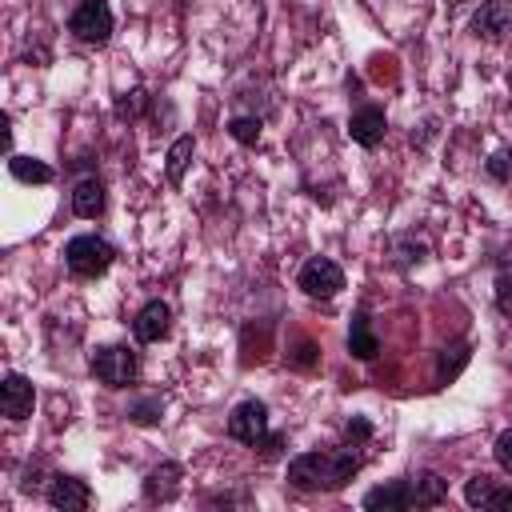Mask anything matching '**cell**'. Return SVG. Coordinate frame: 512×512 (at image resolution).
Returning <instances> with one entry per match:
<instances>
[{
    "mask_svg": "<svg viewBox=\"0 0 512 512\" xmlns=\"http://www.w3.org/2000/svg\"><path fill=\"white\" fill-rule=\"evenodd\" d=\"M360 472V456L352 444L328 452H300L288 460V484L300 492H336Z\"/></svg>",
    "mask_w": 512,
    "mask_h": 512,
    "instance_id": "obj_1",
    "label": "cell"
},
{
    "mask_svg": "<svg viewBox=\"0 0 512 512\" xmlns=\"http://www.w3.org/2000/svg\"><path fill=\"white\" fill-rule=\"evenodd\" d=\"M112 260H116V248H112L104 236L84 232V236H72V240L64 244V264H68L72 276H84V280L104 276V272L112 268Z\"/></svg>",
    "mask_w": 512,
    "mask_h": 512,
    "instance_id": "obj_2",
    "label": "cell"
},
{
    "mask_svg": "<svg viewBox=\"0 0 512 512\" xmlns=\"http://www.w3.org/2000/svg\"><path fill=\"white\" fill-rule=\"evenodd\" d=\"M88 364H92V376L108 388H128L140 376V356L128 344H104L92 352Z\"/></svg>",
    "mask_w": 512,
    "mask_h": 512,
    "instance_id": "obj_3",
    "label": "cell"
},
{
    "mask_svg": "<svg viewBox=\"0 0 512 512\" xmlns=\"http://www.w3.org/2000/svg\"><path fill=\"white\" fill-rule=\"evenodd\" d=\"M68 32L84 44H108L112 36V8L104 0H84L72 16H68Z\"/></svg>",
    "mask_w": 512,
    "mask_h": 512,
    "instance_id": "obj_4",
    "label": "cell"
},
{
    "mask_svg": "<svg viewBox=\"0 0 512 512\" xmlns=\"http://www.w3.org/2000/svg\"><path fill=\"white\" fill-rule=\"evenodd\" d=\"M296 284H300L304 296H312V300H332V296L344 288V272H340V264H332L328 256H312V260L300 268Z\"/></svg>",
    "mask_w": 512,
    "mask_h": 512,
    "instance_id": "obj_5",
    "label": "cell"
},
{
    "mask_svg": "<svg viewBox=\"0 0 512 512\" xmlns=\"http://www.w3.org/2000/svg\"><path fill=\"white\" fill-rule=\"evenodd\" d=\"M228 436L248 444V448H256L268 436V408L260 400H240L232 408V416H228Z\"/></svg>",
    "mask_w": 512,
    "mask_h": 512,
    "instance_id": "obj_6",
    "label": "cell"
},
{
    "mask_svg": "<svg viewBox=\"0 0 512 512\" xmlns=\"http://www.w3.org/2000/svg\"><path fill=\"white\" fill-rule=\"evenodd\" d=\"M0 408H4L8 420H28L32 408H36V388H32V380L20 376V372H8V376L0 380Z\"/></svg>",
    "mask_w": 512,
    "mask_h": 512,
    "instance_id": "obj_7",
    "label": "cell"
},
{
    "mask_svg": "<svg viewBox=\"0 0 512 512\" xmlns=\"http://www.w3.org/2000/svg\"><path fill=\"white\" fill-rule=\"evenodd\" d=\"M168 328H172V308H168L164 300H148V304L136 312V320H132V332H136L140 344H156V340H164Z\"/></svg>",
    "mask_w": 512,
    "mask_h": 512,
    "instance_id": "obj_8",
    "label": "cell"
},
{
    "mask_svg": "<svg viewBox=\"0 0 512 512\" xmlns=\"http://www.w3.org/2000/svg\"><path fill=\"white\" fill-rule=\"evenodd\" d=\"M48 504L60 512H84L92 504V488L80 476H52L48 484Z\"/></svg>",
    "mask_w": 512,
    "mask_h": 512,
    "instance_id": "obj_9",
    "label": "cell"
},
{
    "mask_svg": "<svg viewBox=\"0 0 512 512\" xmlns=\"http://www.w3.org/2000/svg\"><path fill=\"white\" fill-rule=\"evenodd\" d=\"M472 32L484 36V40H492V44H500V40L512 32V8H508L504 0L480 4V12L472 16Z\"/></svg>",
    "mask_w": 512,
    "mask_h": 512,
    "instance_id": "obj_10",
    "label": "cell"
},
{
    "mask_svg": "<svg viewBox=\"0 0 512 512\" xmlns=\"http://www.w3.org/2000/svg\"><path fill=\"white\" fill-rule=\"evenodd\" d=\"M388 132V120H384V108L368 104V108H356L352 120H348V136L360 144V148H376Z\"/></svg>",
    "mask_w": 512,
    "mask_h": 512,
    "instance_id": "obj_11",
    "label": "cell"
},
{
    "mask_svg": "<svg viewBox=\"0 0 512 512\" xmlns=\"http://www.w3.org/2000/svg\"><path fill=\"white\" fill-rule=\"evenodd\" d=\"M364 508H372V512H400V508H416L412 480H392V484H380V488L364 492Z\"/></svg>",
    "mask_w": 512,
    "mask_h": 512,
    "instance_id": "obj_12",
    "label": "cell"
},
{
    "mask_svg": "<svg viewBox=\"0 0 512 512\" xmlns=\"http://www.w3.org/2000/svg\"><path fill=\"white\" fill-rule=\"evenodd\" d=\"M72 212L84 216V220H96L104 212V184L96 176H84L76 188H72Z\"/></svg>",
    "mask_w": 512,
    "mask_h": 512,
    "instance_id": "obj_13",
    "label": "cell"
},
{
    "mask_svg": "<svg viewBox=\"0 0 512 512\" xmlns=\"http://www.w3.org/2000/svg\"><path fill=\"white\" fill-rule=\"evenodd\" d=\"M348 352H352L356 360H372V356L380 352V340H376V332H372V324H368L364 312L352 316V328H348Z\"/></svg>",
    "mask_w": 512,
    "mask_h": 512,
    "instance_id": "obj_14",
    "label": "cell"
},
{
    "mask_svg": "<svg viewBox=\"0 0 512 512\" xmlns=\"http://www.w3.org/2000/svg\"><path fill=\"white\" fill-rule=\"evenodd\" d=\"M176 480H180V464L176 460H164L160 468H152L144 476V496L148 500H168L176 492Z\"/></svg>",
    "mask_w": 512,
    "mask_h": 512,
    "instance_id": "obj_15",
    "label": "cell"
},
{
    "mask_svg": "<svg viewBox=\"0 0 512 512\" xmlns=\"http://www.w3.org/2000/svg\"><path fill=\"white\" fill-rule=\"evenodd\" d=\"M8 172L24 184H52V168L36 156H8Z\"/></svg>",
    "mask_w": 512,
    "mask_h": 512,
    "instance_id": "obj_16",
    "label": "cell"
},
{
    "mask_svg": "<svg viewBox=\"0 0 512 512\" xmlns=\"http://www.w3.org/2000/svg\"><path fill=\"white\" fill-rule=\"evenodd\" d=\"M468 364V344H452L440 352V364H436V384H448L460 368Z\"/></svg>",
    "mask_w": 512,
    "mask_h": 512,
    "instance_id": "obj_17",
    "label": "cell"
},
{
    "mask_svg": "<svg viewBox=\"0 0 512 512\" xmlns=\"http://www.w3.org/2000/svg\"><path fill=\"white\" fill-rule=\"evenodd\" d=\"M192 148H196V140H192V136H176V144L168 148V180H172V184H180V176H184V168H188Z\"/></svg>",
    "mask_w": 512,
    "mask_h": 512,
    "instance_id": "obj_18",
    "label": "cell"
},
{
    "mask_svg": "<svg viewBox=\"0 0 512 512\" xmlns=\"http://www.w3.org/2000/svg\"><path fill=\"white\" fill-rule=\"evenodd\" d=\"M492 488H496V480L480 472V476H472V480L464 484V500H468L472 508H484V504H488V496H492Z\"/></svg>",
    "mask_w": 512,
    "mask_h": 512,
    "instance_id": "obj_19",
    "label": "cell"
},
{
    "mask_svg": "<svg viewBox=\"0 0 512 512\" xmlns=\"http://www.w3.org/2000/svg\"><path fill=\"white\" fill-rule=\"evenodd\" d=\"M228 132H232V140H240V144H260V120L256 116H236L232 124H228Z\"/></svg>",
    "mask_w": 512,
    "mask_h": 512,
    "instance_id": "obj_20",
    "label": "cell"
},
{
    "mask_svg": "<svg viewBox=\"0 0 512 512\" xmlns=\"http://www.w3.org/2000/svg\"><path fill=\"white\" fill-rule=\"evenodd\" d=\"M496 308H500L504 316H512V264H504V268L496 272Z\"/></svg>",
    "mask_w": 512,
    "mask_h": 512,
    "instance_id": "obj_21",
    "label": "cell"
},
{
    "mask_svg": "<svg viewBox=\"0 0 512 512\" xmlns=\"http://www.w3.org/2000/svg\"><path fill=\"white\" fill-rule=\"evenodd\" d=\"M316 360H320V348L312 340H296V348L288 352V364L292 368H316Z\"/></svg>",
    "mask_w": 512,
    "mask_h": 512,
    "instance_id": "obj_22",
    "label": "cell"
},
{
    "mask_svg": "<svg viewBox=\"0 0 512 512\" xmlns=\"http://www.w3.org/2000/svg\"><path fill=\"white\" fill-rule=\"evenodd\" d=\"M492 456H496V464H500L504 472H512V428L496 436V448H492Z\"/></svg>",
    "mask_w": 512,
    "mask_h": 512,
    "instance_id": "obj_23",
    "label": "cell"
},
{
    "mask_svg": "<svg viewBox=\"0 0 512 512\" xmlns=\"http://www.w3.org/2000/svg\"><path fill=\"white\" fill-rule=\"evenodd\" d=\"M160 408H164L160 400H144V404H136L128 416H132L136 424H152V420H160Z\"/></svg>",
    "mask_w": 512,
    "mask_h": 512,
    "instance_id": "obj_24",
    "label": "cell"
},
{
    "mask_svg": "<svg viewBox=\"0 0 512 512\" xmlns=\"http://www.w3.org/2000/svg\"><path fill=\"white\" fill-rule=\"evenodd\" d=\"M368 436H372V428H368V420H360V416H352V420H348V444H352V448H360V444H364Z\"/></svg>",
    "mask_w": 512,
    "mask_h": 512,
    "instance_id": "obj_25",
    "label": "cell"
},
{
    "mask_svg": "<svg viewBox=\"0 0 512 512\" xmlns=\"http://www.w3.org/2000/svg\"><path fill=\"white\" fill-rule=\"evenodd\" d=\"M484 508H492V512H512V488H500V484H496Z\"/></svg>",
    "mask_w": 512,
    "mask_h": 512,
    "instance_id": "obj_26",
    "label": "cell"
},
{
    "mask_svg": "<svg viewBox=\"0 0 512 512\" xmlns=\"http://www.w3.org/2000/svg\"><path fill=\"white\" fill-rule=\"evenodd\" d=\"M488 172H492L496 180H508V176H512V156H508V152L492 156V160H488Z\"/></svg>",
    "mask_w": 512,
    "mask_h": 512,
    "instance_id": "obj_27",
    "label": "cell"
},
{
    "mask_svg": "<svg viewBox=\"0 0 512 512\" xmlns=\"http://www.w3.org/2000/svg\"><path fill=\"white\" fill-rule=\"evenodd\" d=\"M448 4H464V0H448Z\"/></svg>",
    "mask_w": 512,
    "mask_h": 512,
    "instance_id": "obj_28",
    "label": "cell"
}]
</instances>
